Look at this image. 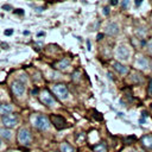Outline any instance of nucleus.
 I'll return each mask as SVG.
<instances>
[{"label": "nucleus", "mask_w": 152, "mask_h": 152, "mask_svg": "<svg viewBox=\"0 0 152 152\" xmlns=\"http://www.w3.org/2000/svg\"><path fill=\"white\" fill-rule=\"evenodd\" d=\"M18 141H19L21 145H24V146L30 145V142L32 141L31 132H30L27 128H20L19 132H18Z\"/></svg>", "instance_id": "1"}, {"label": "nucleus", "mask_w": 152, "mask_h": 152, "mask_svg": "<svg viewBox=\"0 0 152 152\" xmlns=\"http://www.w3.org/2000/svg\"><path fill=\"white\" fill-rule=\"evenodd\" d=\"M52 91L55 93V95L61 99V100H66L69 97V91L66 89V87L64 84H55L52 86Z\"/></svg>", "instance_id": "2"}, {"label": "nucleus", "mask_w": 152, "mask_h": 152, "mask_svg": "<svg viewBox=\"0 0 152 152\" xmlns=\"http://www.w3.org/2000/svg\"><path fill=\"white\" fill-rule=\"evenodd\" d=\"M34 126L40 131H46L50 127V120L45 115H38L34 120Z\"/></svg>", "instance_id": "3"}, {"label": "nucleus", "mask_w": 152, "mask_h": 152, "mask_svg": "<svg viewBox=\"0 0 152 152\" xmlns=\"http://www.w3.org/2000/svg\"><path fill=\"white\" fill-rule=\"evenodd\" d=\"M129 49L126 46V45H119L116 48V51H115V56L119 61H128L129 58Z\"/></svg>", "instance_id": "4"}, {"label": "nucleus", "mask_w": 152, "mask_h": 152, "mask_svg": "<svg viewBox=\"0 0 152 152\" xmlns=\"http://www.w3.org/2000/svg\"><path fill=\"white\" fill-rule=\"evenodd\" d=\"M2 124L5 125L6 128H12L14 126H17L18 124V116L15 114H8V115H5L2 116Z\"/></svg>", "instance_id": "5"}, {"label": "nucleus", "mask_w": 152, "mask_h": 152, "mask_svg": "<svg viewBox=\"0 0 152 152\" xmlns=\"http://www.w3.org/2000/svg\"><path fill=\"white\" fill-rule=\"evenodd\" d=\"M11 89L15 96H21L25 93V84L21 81H14V82H12Z\"/></svg>", "instance_id": "6"}, {"label": "nucleus", "mask_w": 152, "mask_h": 152, "mask_svg": "<svg viewBox=\"0 0 152 152\" xmlns=\"http://www.w3.org/2000/svg\"><path fill=\"white\" fill-rule=\"evenodd\" d=\"M40 101L45 104V106H55L56 104V100L52 97V95H50V93L48 90H43L40 94Z\"/></svg>", "instance_id": "7"}, {"label": "nucleus", "mask_w": 152, "mask_h": 152, "mask_svg": "<svg viewBox=\"0 0 152 152\" xmlns=\"http://www.w3.org/2000/svg\"><path fill=\"white\" fill-rule=\"evenodd\" d=\"M50 120H51V124H53V126L57 128V129H62L65 127L66 122H65V119L62 118L61 115H51L50 116Z\"/></svg>", "instance_id": "8"}, {"label": "nucleus", "mask_w": 152, "mask_h": 152, "mask_svg": "<svg viewBox=\"0 0 152 152\" xmlns=\"http://www.w3.org/2000/svg\"><path fill=\"white\" fill-rule=\"evenodd\" d=\"M135 66L141 69V70H145L148 66V61L144 56H138L137 59H135Z\"/></svg>", "instance_id": "9"}, {"label": "nucleus", "mask_w": 152, "mask_h": 152, "mask_svg": "<svg viewBox=\"0 0 152 152\" xmlns=\"http://www.w3.org/2000/svg\"><path fill=\"white\" fill-rule=\"evenodd\" d=\"M119 32V25L116 23H109L106 27V33L110 34V36H114Z\"/></svg>", "instance_id": "10"}, {"label": "nucleus", "mask_w": 152, "mask_h": 152, "mask_svg": "<svg viewBox=\"0 0 152 152\" xmlns=\"http://www.w3.org/2000/svg\"><path fill=\"white\" fill-rule=\"evenodd\" d=\"M12 110H13V107L10 103H0V115L2 116L8 115L12 113Z\"/></svg>", "instance_id": "11"}, {"label": "nucleus", "mask_w": 152, "mask_h": 152, "mask_svg": "<svg viewBox=\"0 0 152 152\" xmlns=\"http://www.w3.org/2000/svg\"><path fill=\"white\" fill-rule=\"evenodd\" d=\"M69 65H70V59L69 58H63V59H61L59 62L56 63V68L58 70H65Z\"/></svg>", "instance_id": "12"}, {"label": "nucleus", "mask_w": 152, "mask_h": 152, "mask_svg": "<svg viewBox=\"0 0 152 152\" xmlns=\"http://www.w3.org/2000/svg\"><path fill=\"white\" fill-rule=\"evenodd\" d=\"M113 66H114V69H115L120 75H125V74H127V72H128V68H127V66H125L124 64L119 63V62H115V63L113 64Z\"/></svg>", "instance_id": "13"}, {"label": "nucleus", "mask_w": 152, "mask_h": 152, "mask_svg": "<svg viewBox=\"0 0 152 152\" xmlns=\"http://www.w3.org/2000/svg\"><path fill=\"white\" fill-rule=\"evenodd\" d=\"M140 141L144 147H146L147 150H152V135H145L141 138Z\"/></svg>", "instance_id": "14"}, {"label": "nucleus", "mask_w": 152, "mask_h": 152, "mask_svg": "<svg viewBox=\"0 0 152 152\" xmlns=\"http://www.w3.org/2000/svg\"><path fill=\"white\" fill-rule=\"evenodd\" d=\"M0 135L8 140L12 138V132L10 131V128H0Z\"/></svg>", "instance_id": "15"}, {"label": "nucleus", "mask_w": 152, "mask_h": 152, "mask_svg": "<svg viewBox=\"0 0 152 152\" xmlns=\"http://www.w3.org/2000/svg\"><path fill=\"white\" fill-rule=\"evenodd\" d=\"M93 148H94L95 152H107V146H106L104 142H100V144L95 145Z\"/></svg>", "instance_id": "16"}, {"label": "nucleus", "mask_w": 152, "mask_h": 152, "mask_svg": "<svg viewBox=\"0 0 152 152\" xmlns=\"http://www.w3.org/2000/svg\"><path fill=\"white\" fill-rule=\"evenodd\" d=\"M61 150H62V152H75V148L71 145H69L68 142H63L61 145Z\"/></svg>", "instance_id": "17"}, {"label": "nucleus", "mask_w": 152, "mask_h": 152, "mask_svg": "<svg viewBox=\"0 0 152 152\" xmlns=\"http://www.w3.org/2000/svg\"><path fill=\"white\" fill-rule=\"evenodd\" d=\"M147 93L150 95H152V80H150V83H148V88H147Z\"/></svg>", "instance_id": "18"}, {"label": "nucleus", "mask_w": 152, "mask_h": 152, "mask_svg": "<svg viewBox=\"0 0 152 152\" xmlns=\"http://www.w3.org/2000/svg\"><path fill=\"white\" fill-rule=\"evenodd\" d=\"M147 50L150 51V53H152V40H150L147 43Z\"/></svg>", "instance_id": "19"}, {"label": "nucleus", "mask_w": 152, "mask_h": 152, "mask_svg": "<svg viewBox=\"0 0 152 152\" xmlns=\"http://www.w3.org/2000/svg\"><path fill=\"white\" fill-rule=\"evenodd\" d=\"M128 5H129V0H124V1H122V7H124V8H126Z\"/></svg>", "instance_id": "20"}, {"label": "nucleus", "mask_w": 152, "mask_h": 152, "mask_svg": "<svg viewBox=\"0 0 152 152\" xmlns=\"http://www.w3.org/2000/svg\"><path fill=\"white\" fill-rule=\"evenodd\" d=\"M103 14L104 15H108L109 14V7H104L103 8Z\"/></svg>", "instance_id": "21"}, {"label": "nucleus", "mask_w": 152, "mask_h": 152, "mask_svg": "<svg viewBox=\"0 0 152 152\" xmlns=\"http://www.w3.org/2000/svg\"><path fill=\"white\" fill-rule=\"evenodd\" d=\"M12 33H13V30H6V31H5V34H6V36L12 34Z\"/></svg>", "instance_id": "22"}, {"label": "nucleus", "mask_w": 152, "mask_h": 152, "mask_svg": "<svg viewBox=\"0 0 152 152\" xmlns=\"http://www.w3.org/2000/svg\"><path fill=\"white\" fill-rule=\"evenodd\" d=\"M2 8H5L6 11H10V10H11V6H8V5H4Z\"/></svg>", "instance_id": "23"}, {"label": "nucleus", "mask_w": 152, "mask_h": 152, "mask_svg": "<svg viewBox=\"0 0 152 152\" xmlns=\"http://www.w3.org/2000/svg\"><path fill=\"white\" fill-rule=\"evenodd\" d=\"M142 2V0H135V6H140Z\"/></svg>", "instance_id": "24"}, {"label": "nucleus", "mask_w": 152, "mask_h": 152, "mask_svg": "<svg viewBox=\"0 0 152 152\" xmlns=\"http://www.w3.org/2000/svg\"><path fill=\"white\" fill-rule=\"evenodd\" d=\"M110 4L115 6V5H118V0H110Z\"/></svg>", "instance_id": "25"}, {"label": "nucleus", "mask_w": 152, "mask_h": 152, "mask_svg": "<svg viewBox=\"0 0 152 152\" xmlns=\"http://www.w3.org/2000/svg\"><path fill=\"white\" fill-rule=\"evenodd\" d=\"M102 37H103V34H102V33H99V34H97V39H99V40H101V39H102Z\"/></svg>", "instance_id": "26"}, {"label": "nucleus", "mask_w": 152, "mask_h": 152, "mask_svg": "<svg viewBox=\"0 0 152 152\" xmlns=\"http://www.w3.org/2000/svg\"><path fill=\"white\" fill-rule=\"evenodd\" d=\"M37 93H38V89H34V90H32V94H33V95H36Z\"/></svg>", "instance_id": "27"}, {"label": "nucleus", "mask_w": 152, "mask_h": 152, "mask_svg": "<svg viewBox=\"0 0 152 152\" xmlns=\"http://www.w3.org/2000/svg\"><path fill=\"white\" fill-rule=\"evenodd\" d=\"M15 13H20V14H23V13H24V11H21V10H20V11H15Z\"/></svg>", "instance_id": "28"}, {"label": "nucleus", "mask_w": 152, "mask_h": 152, "mask_svg": "<svg viewBox=\"0 0 152 152\" xmlns=\"http://www.w3.org/2000/svg\"><path fill=\"white\" fill-rule=\"evenodd\" d=\"M7 152H14V151H7Z\"/></svg>", "instance_id": "29"}, {"label": "nucleus", "mask_w": 152, "mask_h": 152, "mask_svg": "<svg viewBox=\"0 0 152 152\" xmlns=\"http://www.w3.org/2000/svg\"><path fill=\"white\" fill-rule=\"evenodd\" d=\"M0 146H1V140H0Z\"/></svg>", "instance_id": "30"}, {"label": "nucleus", "mask_w": 152, "mask_h": 152, "mask_svg": "<svg viewBox=\"0 0 152 152\" xmlns=\"http://www.w3.org/2000/svg\"><path fill=\"white\" fill-rule=\"evenodd\" d=\"M151 70H152V66H151Z\"/></svg>", "instance_id": "31"}]
</instances>
